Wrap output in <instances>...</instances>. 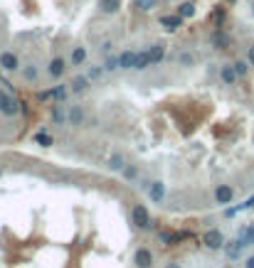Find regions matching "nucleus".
Masks as SVG:
<instances>
[{"instance_id": "4468645a", "label": "nucleus", "mask_w": 254, "mask_h": 268, "mask_svg": "<svg viewBox=\"0 0 254 268\" xmlns=\"http://www.w3.org/2000/svg\"><path fill=\"white\" fill-rule=\"evenodd\" d=\"M158 22H161L165 30H178V27H183V17H180L178 13H175V15H161Z\"/></svg>"}, {"instance_id": "ea45409f", "label": "nucleus", "mask_w": 254, "mask_h": 268, "mask_svg": "<svg viewBox=\"0 0 254 268\" xmlns=\"http://www.w3.org/2000/svg\"><path fill=\"white\" fill-rule=\"evenodd\" d=\"M252 15H254V0H252Z\"/></svg>"}, {"instance_id": "f704fd0d", "label": "nucleus", "mask_w": 254, "mask_h": 268, "mask_svg": "<svg viewBox=\"0 0 254 268\" xmlns=\"http://www.w3.org/2000/svg\"><path fill=\"white\" fill-rule=\"evenodd\" d=\"M111 47H114L111 42H104V45H101V54H104V57H109V54H111Z\"/></svg>"}, {"instance_id": "f3484780", "label": "nucleus", "mask_w": 254, "mask_h": 268, "mask_svg": "<svg viewBox=\"0 0 254 268\" xmlns=\"http://www.w3.org/2000/svg\"><path fill=\"white\" fill-rule=\"evenodd\" d=\"M165 52H168V50H165V45H163V42H156V45H151V47H148V57H151V64H158V62H161V59L165 57Z\"/></svg>"}, {"instance_id": "dca6fc26", "label": "nucleus", "mask_w": 254, "mask_h": 268, "mask_svg": "<svg viewBox=\"0 0 254 268\" xmlns=\"http://www.w3.org/2000/svg\"><path fill=\"white\" fill-rule=\"evenodd\" d=\"M99 8L104 15H116L121 10V0H99Z\"/></svg>"}, {"instance_id": "6e6552de", "label": "nucleus", "mask_w": 254, "mask_h": 268, "mask_svg": "<svg viewBox=\"0 0 254 268\" xmlns=\"http://www.w3.org/2000/svg\"><path fill=\"white\" fill-rule=\"evenodd\" d=\"M64 71H67V59L64 57H54L50 62V67H47V74L52 76V79H62Z\"/></svg>"}, {"instance_id": "7ed1b4c3", "label": "nucleus", "mask_w": 254, "mask_h": 268, "mask_svg": "<svg viewBox=\"0 0 254 268\" xmlns=\"http://www.w3.org/2000/svg\"><path fill=\"white\" fill-rule=\"evenodd\" d=\"M225 234L220 232V229H207V232L202 234V244H205V249H210V251H220L222 246H225Z\"/></svg>"}, {"instance_id": "7c9ffc66", "label": "nucleus", "mask_w": 254, "mask_h": 268, "mask_svg": "<svg viewBox=\"0 0 254 268\" xmlns=\"http://www.w3.org/2000/svg\"><path fill=\"white\" fill-rule=\"evenodd\" d=\"M104 69H106V74L116 71V69H119V57H111V54H109V57H106V62H104Z\"/></svg>"}, {"instance_id": "5701e85b", "label": "nucleus", "mask_w": 254, "mask_h": 268, "mask_svg": "<svg viewBox=\"0 0 254 268\" xmlns=\"http://www.w3.org/2000/svg\"><path fill=\"white\" fill-rule=\"evenodd\" d=\"M37 76H40V71H37V67H35V64H25L22 67V79L25 82H35Z\"/></svg>"}, {"instance_id": "f03ea898", "label": "nucleus", "mask_w": 254, "mask_h": 268, "mask_svg": "<svg viewBox=\"0 0 254 268\" xmlns=\"http://www.w3.org/2000/svg\"><path fill=\"white\" fill-rule=\"evenodd\" d=\"M244 249H247V241H244V236H235L232 241H225V246H222V251H225V256L230 258V261H239V256L244 253Z\"/></svg>"}, {"instance_id": "1a4fd4ad", "label": "nucleus", "mask_w": 254, "mask_h": 268, "mask_svg": "<svg viewBox=\"0 0 254 268\" xmlns=\"http://www.w3.org/2000/svg\"><path fill=\"white\" fill-rule=\"evenodd\" d=\"M0 67H3L5 71H18L20 69V59L15 52H3L0 54Z\"/></svg>"}, {"instance_id": "a211bd4d", "label": "nucleus", "mask_w": 254, "mask_h": 268, "mask_svg": "<svg viewBox=\"0 0 254 268\" xmlns=\"http://www.w3.org/2000/svg\"><path fill=\"white\" fill-rule=\"evenodd\" d=\"M69 123L72 126H82L84 123V108L82 106H72L69 108Z\"/></svg>"}, {"instance_id": "412c9836", "label": "nucleus", "mask_w": 254, "mask_h": 268, "mask_svg": "<svg viewBox=\"0 0 254 268\" xmlns=\"http://www.w3.org/2000/svg\"><path fill=\"white\" fill-rule=\"evenodd\" d=\"M87 62V47H74V52H72V64H74V67H82Z\"/></svg>"}, {"instance_id": "ddd939ff", "label": "nucleus", "mask_w": 254, "mask_h": 268, "mask_svg": "<svg viewBox=\"0 0 254 268\" xmlns=\"http://www.w3.org/2000/svg\"><path fill=\"white\" fill-rule=\"evenodd\" d=\"M220 79H222L227 86H235V82L239 79V76H237V71H235L232 64H222V67H220Z\"/></svg>"}, {"instance_id": "f8f14e48", "label": "nucleus", "mask_w": 254, "mask_h": 268, "mask_svg": "<svg viewBox=\"0 0 254 268\" xmlns=\"http://www.w3.org/2000/svg\"><path fill=\"white\" fill-rule=\"evenodd\" d=\"M133 64H136V52H133V50H124V52L119 54V69L131 71Z\"/></svg>"}, {"instance_id": "bb28decb", "label": "nucleus", "mask_w": 254, "mask_h": 268, "mask_svg": "<svg viewBox=\"0 0 254 268\" xmlns=\"http://www.w3.org/2000/svg\"><path fill=\"white\" fill-rule=\"evenodd\" d=\"M232 67H235V71H237V76H239V79H242V76H247L249 74V62L247 59H237V62H232Z\"/></svg>"}, {"instance_id": "9b49d317", "label": "nucleus", "mask_w": 254, "mask_h": 268, "mask_svg": "<svg viewBox=\"0 0 254 268\" xmlns=\"http://www.w3.org/2000/svg\"><path fill=\"white\" fill-rule=\"evenodd\" d=\"M89 84H91V79H89L87 74H77L74 79H72L69 89L74 91V94H84V91H89Z\"/></svg>"}, {"instance_id": "9d476101", "label": "nucleus", "mask_w": 254, "mask_h": 268, "mask_svg": "<svg viewBox=\"0 0 254 268\" xmlns=\"http://www.w3.org/2000/svg\"><path fill=\"white\" fill-rule=\"evenodd\" d=\"M148 197H151L156 204H161V202H163V197H165V182L153 180V182H151V187H148Z\"/></svg>"}, {"instance_id": "72a5a7b5", "label": "nucleus", "mask_w": 254, "mask_h": 268, "mask_svg": "<svg viewBox=\"0 0 254 268\" xmlns=\"http://www.w3.org/2000/svg\"><path fill=\"white\" fill-rule=\"evenodd\" d=\"M104 74H106V69H104V67H94V69H91L87 76H89V79H101Z\"/></svg>"}, {"instance_id": "4c0bfd02", "label": "nucleus", "mask_w": 254, "mask_h": 268, "mask_svg": "<svg viewBox=\"0 0 254 268\" xmlns=\"http://www.w3.org/2000/svg\"><path fill=\"white\" fill-rule=\"evenodd\" d=\"M244 268H254V256H249V258H244Z\"/></svg>"}, {"instance_id": "f257e3e1", "label": "nucleus", "mask_w": 254, "mask_h": 268, "mask_svg": "<svg viewBox=\"0 0 254 268\" xmlns=\"http://www.w3.org/2000/svg\"><path fill=\"white\" fill-rule=\"evenodd\" d=\"M131 221H133V226L143 229V232H151V229H153V219H151V212H148L146 204H133Z\"/></svg>"}, {"instance_id": "6ab92c4d", "label": "nucleus", "mask_w": 254, "mask_h": 268, "mask_svg": "<svg viewBox=\"0 0 254 268\" xmlns=\"http://www.w3.org/2000/svg\"><path fill=\"white\" fill-rule=\"evenodd\" d=\"M151 67V57H148V50H143V52H136V64L133 69L143 71V69H148Z\"/></svg>"}, {"instance_id": "b1692460", "label": "nucleus", "mask_w": 254, "mask_h": 268, "mask_svg": "<svg viewBox=\"0 0 254 268\" xmlns=\"http://www.w3.org/2000/svg\"><path fill=\"white\" fill-rule=\"evenodd\" d=\"M52 121H54V126H64V123L69 121V116L64 113L62 106H54V111H52Z\"/></svg>"}, {"instance_id": "c85d7f7f", "label": "nucleus", "mask_w": 254, "mask_h": 268, "mask_svg": "<svg viewBox=\"0 0 254 268\" xmlns=\"http://www.w3.org/2000/svg\"><path fill=\"white\" fill-rule=\"evenodd\" d=\"M239 236H244L247 246H254V224H249V226H242V229H239Z\"/></svg>"}, {"instance_id": "c9c22d12", "label": "nucleus", "mask_w": 254, "mask_h": 268, "mask_svg": "<svg viewBox=\"0 0 254 268\" xmlns=\"http://www.w3.org/2000/svg\"><path fill=\"white\" fill-rule=\"evenodd\" d=\"M40 101H50L52 99V89H45V91H40V96H37Z\"/></svg>"}, {"instance_id": "393cba45", "label": "nucleus", "mask_w": 254, "mask_h": 268, "mask_svg": "<svg viewBox=\"0 0 254 268\" xmlns=\"http://www.w3.org/2000/svg\"><path fill=\"white\" fill-rule=\"evenodd\" d=\"M35 143H37V145H42V148H50L54 140H52V135L47 133V128H42L37 135H35Z\"/></svg>"}, {"instance_id": "20e7f679", "label": "nucleus", "mask_w": 254, "mask_h": 268, "mask_svg": "<svg viewBox=\"0 0 254 268\" xmlns=\"http://www.w3.org/2000/svg\"><path fill=\"white\" fill-rule=\"evenodd\" d=\"M20 106H22V103H20L15 96H10L8 91L0 89V113H5V116H18Z\"/></svg>"}, {"instance_id": "0eeeda50", "label": "nucleus", "mask_w": 254, "mask_h": 268, "mask_svg": "<svg viewBox=\"0 0 254 268\" xmlns=\"http://www.w3.org/2000/svg\"><path fill=\"white\" fill-rule=\"evenodd\" d=\"M235 200V189L230 187V184H220L215 189V202L220 204V207H225V204H230Z\"/></svg>"}, {"instance_id": "39448f33", "label": "nucleus", "mask_w": 254, "mask_h": 268, "mask_svg": "<svg viewBox=\"0 0 254 268\" xmlns=\"http://www.w3.org/2000/svg\"><path fill=\"white\" fill-rule=\"evenodd\" d=\"M185 239H190L188 232H173V229H161L158 232V241L165 244V246H175V244L185 241Z\"/></svg>"}, {"instance_id": "cd10ccee", "label": "nucleus", "mask_w": 254, "mask_h": 268, "mask_svg": "<svg viewBox=\"0 0 254 268\" xmlns=\"http://www.w3.org/2000/svg\"><path fill=\"white\" fill-rule=\"evenodd\" d=\"M133 3H136V8L143 10V13H151V10L158 8V0H133Z\"/></svg>"}, {"instance_id": "aec40b11", "label": "nucleus", "mask_w": 254, "mask_h": 268, "mask_svg": "<svg viewBox=\"0 0 254 268\" xmlns=\"http://www.w3.org/2000/svg\"><path fill=\"white\" fill-rule=\"evenodd\" d=\"M249 207H254V195H252L249 200H244L242 204H237V207H230V209H225V217H235V214H239V212H244V209H249Z\"/></svg>"}, {"instance_id": "423d86ee", "label": "nucleus", "mask_w": 254, "mask_h": 268, "mask_svg": "<svg viewBox=\"0 0 254 268\" xmlns=\"http://www.w3.org/2000/svg\"><path fill=\"white\" fill-rule=\"evenodd\" d=\"M133 266H136V268H151V266H153V253H151V249H146V246L136 249V253H133Z\"/></svg>"}, {"instance_id": "79ce46f5", "label": "nucleus", "mask_w": 254, "mask_h": 268, "mask_svg": "<svg viewBox=\"0 0 254 268\" xmlns=\"http://www.w3.org/2000/svg\"><path fill=\"white\" fill-rule=\"evenodd\" d=\"M230 3H232V0H230Z\"/></svg>"}, {"instance_id": "58836bf2", "label": "nucleus", "mask_w": 254, "mask_h": 268, "mask_svg": "<svg viewBox=\"0 0 254 268\" xmlns=\"http://www.w3.org/2000/svg\"><path fill=\"white\" fill-rule=\"evenodd\" d=\"M165 268H183V266H180L178 261H170V263H165Z\"/></svg>"}, {"instance_id": "2eb2a0df", "label": "nucleus", "mask_w": 254, "mask_h": 268, "mask_svg": "<svg viewBox=\"0 0 254 268\" xmlns=\"http://www.w3.org/2000/svg\"><path fill=\"white\" fill-rule=\"evenodd\" d=\"M212 45H215L217 50H227V47H230V37H227V32H225L222 27H217V30H215V34H212Z\"/></svg>"}, {"instance_id": "a878e982", "label": "nucleus", "mask_w": 254, "mask_h": 268, "mask_svg": "<svg viewBox=\"0 0 254 268\" xmlns=\"http://www.w3.org/2000/svg\"><path fill=\"white\" fill-rule=\"evenodd\" d=\"M178 15L183 17V20L193 17V15H195V5H193V3H180V5H178Z\"/></svg>"}, {"instance_id": "a19ab883", "label": "nucleus", "mask_w": 254, "mask_h": 268, "mask_svg": "<svg viewBox=\"0 0 254 268\" xmlns=\"http://www.w3.org/2000/svg\"><path fill=\"white\" fill-rule=\"evenodd\" d=\"M0 177H3V165H0Z\"/></svg>"}, {"instance_id": "e433bc0d", "label": "nucleus", "mask_w": 254, "mask_h": 268, "mask_svg": "<svg viewBox=\"0 0 254 268\" xmlns=\"http://www.w3.org/2000/svg\"><path fill=\"white\" fill-rule=\"evenodd\" d=\"M247 62L254 67V45H249V47H247Z\"/></svg>"}, {"instance_id": "2f4dec72", "label": "nucleus", "mask_w": 254, "mask_h": 268, "mask_svg": "<svg viewBox=\"0 0 254 268\" xmlns=\"http://www.w3.org/2000/svg\"><path fill=\"white\" fill-rule=\"evenodd\" d=\"M121 175H124L126 180H136V177H138V168H136V165H126V168L121 170Z\"/></svg>"}, {"instance_id": "c756f323", "label": "nucleus", "mask_w": 254, "mask_h": 268, "mask_svg": "<svg viewBox=\"0 0 254 268\" xmlns=\"http://www.w3.org/2000/svg\"><path fill=\"white\" fill-rule=\"evenodd\" d=\"M67 94H69V89H67L64 84H62V86H52V99H54V101H64Z\"/></svg>"}, {"instance_id": "473e14b6", "label": "nucleus", "mask_w": 254, "mask_h": 268, "mask_svg": "<svg viewBox=\"0 0 254 268\" xmlns=\"http://www.w3.org/2000/svg\"><path fill=\"white\" fill-rule=\"evenodd\" d=\"M178 62H180V64H185V67H193V62H195V59H193V54H190V52H180V54H178Z\"/></svg>"}, {"instance_id": "4be33fe9", "label": "nucleus", "mask_w": 254, "mask_h": 268, "mask_svg": "<svg viewBox=\"0 0 254 268\" xmlns=\"http://www.w3.org/2000/svg\"><path fill=\"white\" fill-rule=\"evenodd\" d=\"M109 168H111L114 172H121L126 168V158L121 155V152H116V155H111V160H109Z\"/></svg>"}]
</instances>
